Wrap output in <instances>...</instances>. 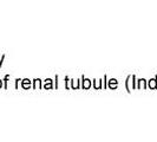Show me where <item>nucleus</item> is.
Listing matches in <instances>:
<instances>
[{"instance_id": "nucleus-1", "label": "nucleus", "mask_w": 157, "mask_h": 142, "mask_svg": "<svg viewBox=\"0 0 157 142\" xmlns=\"http://www.w3.org/2000/svg\"><path fill=\"white\" fill-rule=\"evenodd\" d=\"M0 85H1V84H0Z\"/></svg>"}]
</instances>
